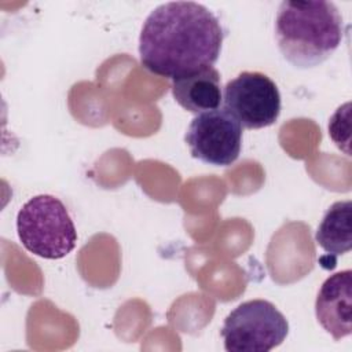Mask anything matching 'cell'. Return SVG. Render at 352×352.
Here are the masks:
<instances>
[{
    "instance_id": "8",
    "label": "cell",
    "mask_w": 352,
    "mask_h": 352,
    "mask_svg": "<svg viewBox=\"0 0 352 352\" xmlns=\"http://www.w3.org/2000/svg\"><path fill=\"white\" fill-rule=\"evenodd\" d=\"M175 100L190 113H204L219 109L223 102L220 73L212 66L172 81Z\"/></svg>"
},
{
    "instance_id": "2",
    "label": "cell",
    "mask_w": 352,
    "mask_h": 352,
    "mask_svg": "<svg viewBox=\"0 0 352 352\" xmlns=\"http://www.w3.org/2000/svg\"><path fill=\"white\" fill-rule=\"evenodd\" d=\"M344 38V19L331 1H282L275 18L280 55L297 69L327 60Z\"/></svg>"
},
{
    "instance_id": "6",
    "label": "cell",
    "mask_w": 352,
    "mask_h": 352,
    "mask_svg": "<svg viewBox=\"0 0 352 352\" xmlns=\"http://www.w3.org/2000/svg\"><path fill=\"white\" fill-rule=\"evenodd\" d=\"M190 154L208 165L234 164L242 147V126L224 109L197 114L186 132Z\"/></svg>"
},
{
    "instance_id": "5",
    "label": "cell",
    "mask_w": 352,
    "mask_h": 352,
    "mask_svg": "<svg viewBox=\"0 0 352 352\" xmlns=\"http://www.w3.org/2000/svg\"><path fill=\"white\" fill-rule=\"evenodd\" d=\"M223 109L242 128L261 129L272 125L280 114V94L264 73L242 72L223 89Z\"/></svg>"
},
{
    "instance_id": "1",
    "label": "cell",
    "mask_w": 352,
    "mask_h": 352,
    "mask_svg": "<svg viewBox=\"0 0 352 352\" xmlns=\"http://www.w3.org/2000/svg\"><path fill=\"white\" fill-rule=\"evenodd\" d=\"M223 40L224 29L208 7L195 1L164 3L142 26L140 63L153 74L175 80L212 67Z\"/></svg>"
},
{
    "instance_id": "4",
    "label": "cell",
    "mask_w": 352,
    "mask_h": 352,
    "mask_svg": "<svg viewBox=\"0 0 352 352\" xmlns=\"http://www.w3.org/2000/svg\"><path fill=\"white\" fill-rule=\"evenodd\" d=\"M287 333L285 315L261 298L239 304L226 316L220 331L228 352H268L280 345Z\"/></svg>"
},
{
    "instance_id": "9",
    "label": "cell",
    "mask_w": 352,
    "mask_h": 352,
    "mask_svg": "<svg viewBox=\"0 0 352 352\" xmlns=\"http://www.w3.org/2000/svg\"><path fill=\"white\" fill-rule=\"evenodd\" d=\"M315 241L331 256H341L352 249V201L334 202L324 212Z\"/></svg>"
},
{
    "instance_id": "7",
    "label": "cell",
    "mask_w": 352,
    "mask_h": 352,
    "mask_svg": "<svg viewBox=\"0 0 352 352\" xmlns=\"http://www.w3.org/2000/svg\"><path fill=\"white\" fill-rule=\"evenodd\" d=\"M315 315L320 326L336 340L352 333V271L330 275L320 286L315 301Z\"/></svg>"
},
{
    "instance_id": "3",
    "label": "cell",
    "mask_w": 352,
    "mask_h": 352,
    "mask_svg": "<svg viewBox=\"0 0 352 352\" xmlns=\"http://www.w3.org/2000/svg\"><path fill=\"white\" fill-rule=\"evenodd\" d=\"M22 246L43 258L58 260L76 246L77 231L63 202L50 194L30 198L16 216Z\"/></svg>"
}]
</instances>
